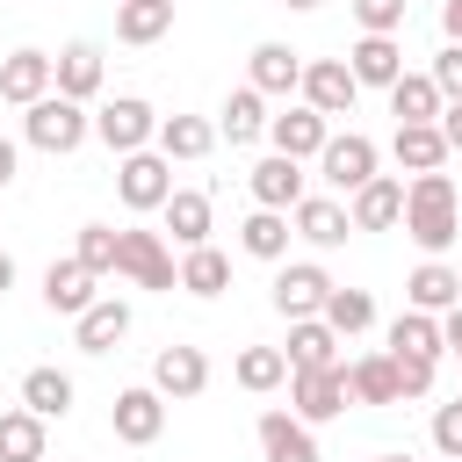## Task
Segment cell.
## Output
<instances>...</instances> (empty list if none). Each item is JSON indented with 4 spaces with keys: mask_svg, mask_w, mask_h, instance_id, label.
Here are the masks:
<instances>
[{
    "mask_svg": "<svg viewBox=\"0 0 462 462\" xmlns=\"http://www.w3.org/2000/svg\"><path fill=\"white\" fill-rule=\"evenodd\" d=\"M152 144H159L166 159H209V152H217V123H202V116H159Z\"/></svg>",
    "mask_w": 462,
    "mask_h": 462,
    "instance_id": "cell-28",
    "label": "cell"
},
{
    "mask_svg": "<svg viewBox=\"0 0 462 462\" xmlns=\"http://www.w3.org/2000/svg\"><path fill=\"white\" fill-rule=\"evenodd\" d=\"M260 462H318V440L296 411H260Z\"/></svg>",
    "mask_w": 462,
    "mask_h": 462,
    "instance_id": "cell-18",
    "label": "cell"
},
{
    "mask_svg": "<svg viewBox=\"0 0 462 462\" xmlns=\"http://www.w3.org/2000/svg\"><path fill=\"white\" fill-rule=\"evenodd\" d=\"M43 426L51 419H36L29 404L0 411V462H43Z\"/></svg>",
    "mask_w": 462,
    "mask_h": 462,
    "instance_id": "cell-35",
    "label": "cell"
},
{
    "mask_svg": "<svg viewBox=\"0 0 462 462\" xmlns=\"http://www.w3.org/2000/svg\"><path fill=\"white\" fill-rule=\"evenodd\" d=\"M455 361H462V354H455Z\"/></svg>",
    "mask_w": 462,
    "mask_h": 462,
    "instance_id": "cell-52",
    "label": "cell"
},
{
    "mask_svg": "<svg viewBox=\"0 0 462 462\" xmlns=\"http://www.w3.org/2000/svg\"><path fill=\"white\" fill-rule=\"evenodd\" d=\"M180 289H188V296H224V289H231V260H224L217 245H188V253H180Z\"/></svg>",
    "mask_w": 462,
    "mask_h": 462,
    "instance_id": "cell-36",
    "label": "cell"
},
{
    "mask_svg": "<svg viewBox=\"0 0 462 462\" xmlns=\"http://www.w3.org/2000/svg\"><path fill=\"white\" fill-rule=\"evenodd\" d=\"M433 87H440V101H462V43H440V58H433Z\"/></svg>",
    "mask_w": 462,
    "mask_h": 462,
    "instance_id": "cell-41",
    "label": "cell"
},
{
    "mask_svg": "<svg viewBox=\"0 0 462 462\" xmlns=\"http://www.w3.org/2000/svg\"><path fill=\"white\" fill-rule=\"evenodd\" d=\"M217 137H224V144L267 137V94H260V87H238V94L224 101V116H217Z\"/></svg>",
    "mask_w": 462,
    "mask_h": 462,
    "instance_id": "cell-31",
    "label": "cell"
},
{
    "mask_svg": "<svg viewBox=\"0 0 462 462\" xmlns=\"http://www.w3.org/2000/svg\"><path fill=\"white\" fill-rule=\"evenodd\" d=\"M404 238L426 253V260H440L455 238H462V188H455V173H411L404 180Z\"/></svg>",
    "mask_w": 462,
    "mask_h": 462,
    "instance_id": "cell-1",
    "label": "cell"
},
{
    "mask_svg": "<svg viewBox=\"0 0 462 462\" xmlns=\"http://www.w3.org/2000/svg\"><path fill=\"white\" fill-rule=\"evenodd\" d=\"M346 7H354L361 36H397L404 29V0H346Z\"/></svg>",
    "mask_w": 462,
    "mask_h": 462,
    "instance_id": "cell-40",
    "label": "cell"
},
{
    "mask_svg": "<svg viewBox=\"0 0 462 462\" xmlns=\"http://www.w3.org/2000/svg\"><path fill=\"white\" fill-rule=\"evenodd\" d=\"M440 137H448V152H462V101H440Z\"/></svg>",
    "mask_w": 462,
    "mask_h": 462,
    "instance_id": "cell-44",
    "label": "cell"
},
{
    "mask_svg": "<svg viewBox=\"0 0 462 462\" xmlns=\"http://www.w3.org/2000/svg\"><path fill=\"white\" fill-rule=\"evenodd\" d=\"M101 43H65L58 58H51V94H65V101H94L101 94Z\"/></svg>",
    "mask_w": 462,
    "mask_h": 462,
    "instance_id": "cell-13",
    "label": "cell"
},
{
    "mask_svg": "<svg viewBox=\"0 0 462 462\" xmlns=\"http://www.w3.org/2000/svg\"><path fill=\"white\" fill-rule=\"evenodd\" d=\"M325 137H332V123H325L310 101H296V108L267 116V144H274V152H289V159H318V152H325Z\"/></svg>",
    "mask_w": 462,
    "mask_h": 462,
    "instance_id": "cell-12",
    "label": "cell"
},
{
    "mask_svg": "<svg viewBox=\"0 0 462 462\" xmlns=\"http://www.w3.org/2000/svg\"><path fill=\"white\" fill-rule=\"evenodd\" d=\"M296 94L332 123V116H354V101H361V79L346 72V58H303V79H296Z\"/></svg>",
    "mask_w": 462,
    "mask_h": 462,
    "instance_id": "cell-6",
    "label": "cell"
},
{
    "mask_svg": "<svg viewBox=\"0 0 462 462\" xmlns=\"http://www.w3.org/2000/svg\"><path fill=\"white\" fill-rule=\"evenodd\" d=\"M116 195H123V209H159V202L173 195V159H166L159 144L123 152V159H116Z\"/></svg>",
    "mask_w": 462,
    "mask_h": 462,
    "instance_id": "cell-4",
    "label": "cell"
},
{
    "mask_svg": "<svg viewBox=\"0 0 462 462\" xmlns=\"http://www.w3.org/2000/svg\"><path fill=\"white\" fill-rule=\"evenodd\" d=\"M346 217H354V231H390V224L404 217V180H390V173L361 180V188L346 195Z\"/></svg>",
    "mask_w": 462,
    "mask_h": 462,
    "instance_id": "cell-16",
    "label": "cell"
},
{
    "mask_svg": "<svg viewBox=\"0 0 462 462\" xmlns=\"http://www.w3.org/2000/svg\"><path fill=\"white\" fill-rule=\"evenodd\" d=\"M22 404H29L36 419H65V411H72V375H65V368H29V375H22Z\"/></svg>",
    "mask_w": 462,
    "mask_h": 462,
    "instance_id": "cell-37",
    "label": "cell"
},
{
    "mask_svg": "<svg viewBox=\"0 0 462 462\" xmlns=\"http://www.w3.org/2000/svg\"><path fill=\"white\" fill-rule=\"evenodd\" d=\"M346 72H354L361 87H390V79L404 72V43H397V36H361V43L346 51Z\"/></svg>",
    "mask_w": 462,
    "mask_h": 462,
    "instance_id": "cell-27",
    "label": "cell"
},
{
    "mask_svg": "<svg viewBox=\"0 0 462 462\" xmlns=\"http://www.w3.org/2000/svg\"><path fill=\"white\" fill-rule=\"evenodd\" d=\"M346 397H354V404H404V390H397V361H390V354H361V361H346Z\"/></svg>",
    "mask_w": 462,
    "mask_h": 462,
    "instance_id": "cell-26",
    "label": "cell"
},
{
    "mask_svg": "<svg viewBox=\"0 0 462 462\" xmlns=\"http://www.w3.org/2000/svg\"><path fill=\"white\" fill-rule=\"evenodd\" d=\"M159 217H166V231H173L180 253H188V245H209V195H202V188H173V195L159 202Z\"/></svg>",
    "mask_w": 462,
    "mask_h": 462,
    "instance_id": "cell-25",
    "label": "cell"
},
{
    "mask_svg": "<svg viewBox=\"0 0 462 462\" xmlns=\"http://www.w3.org/2000/svg\"><path fill=\"white\" fill-rule=\"evenodd\" d=\"M440 462H462V455H440Z\"/></svg>",
    "mask_w": 462,
    "mask_h": 462,
    "instance_id": "cell-51",
    "label": "cell"
},
{
    "mask_svg": "<svg viewBox=\"0 0 462 462\" xmlns=\"http://www.w3.org/2000/svg\"><path fill=\"white\" fill-rule=\"evenodd\" d=\"M318 173H325V188L354 195L361 180H375V137H361V130H346V137H325V152H318Z\"/></svg>",
    "mask_w": 462,
    "mask_h": 462,
    "instance_id": "cell-11",
    "label": "cell"
},
{
    "mask_svg": "<svg viewBox=\"0 0 462 462\" xmlns=\"http://www.w3.org/2000/svg\"><path fill=\"white\" fill-rule=\"evenodd\" d=\"M383 94H390V116H397V123H433V116H440V87H433V72H397Z\"/></svg>",
    "mask_w": 462,
    "mask_h": 462,
    "instance_id": "cell-30",
    "label": "cell"
},
{
    "mask_svg": "<svg viewBox=\"0 0 462 462\" xmlns=\"http://www.w3.org/2000/svg\"><path fill=\"white\" fill-rule=\"evenodd\" d=\"M166 29H173V0H116V43L144 51V43H159Z\"/></svg>",
    "mask_w": 462,
    "mask_h": 462,
    "instance_id": "cell-23",
    "label": "cell"
},
{
    "mask_svg": "<svg viewBox=\"0 0 462 462\" xmlns=\"http://www.w3.org/2000/svg\"><path fill=\"white\" fill-rule=\"evenodd\" d=\"M130 332V303H116V296H94L79 318H72V339H79V354H116V339Z\"/></svg>",
    "mask_w": 462,
    "mask_h": 462,
    "instance_id": "cell-17",
    "label": "cell"
},
{
    "mask_svg": "<svg viewBox=\"0 0 462 462\" xmlns=\"http://www.w3.org/2000/svg\"><path fill=\"white\" fill-rule=\"evenodd\" d=\"M43 94H51V51H7V65H0V101L29 108V101H43Z\"/></svg>",
    "mask_w": 462,
    "mask_h": 462,
    "instance_id": "cell-20",
    "label": "cell"
},
{
    "mask_svg": "<svg viewBox=\"0 0 462 462\" xmlns=\"http://www.w3.org/2000/svg\"><path fill=\"white\" fill-rule=\"evenodd\" d=\"M375 462H411V455H375Z\"/></svg>",
    "mask_w": 462,
    "mask_h": 462,
    "instance_id": "cell-50",
    "label": "cell"
},
{
    "mask_svg": "<svg viewBox=\"0 0 462 462\" xmlns=\"http://www.w3.org/2000/svg\"><path fill=\"white\" fill-rule=\"evenodd\" d=\"M383 354H411V361H440V318L433 310H397V325H390V346Z\"/></svg>",
    "mask_w": 462,
    "mask_h": 462,
    "instance_id": "cell-32",
    "label": "cell"
},
{
    "mask_svg": "<svg viewBox=\"0 0 462 462\" xmlns=\"http://www.w3.org/2000/svg\"><path fill=\"white\" fill-rule=\"evenodd\" d=\"M433 448H440V455H462V397L433 411Z\"/></svg>",
    "mask_w": 462,
    "mask_h": 462,
    "instance_id": "cell-42",
    "label": "cell"
},
{
    "mask_svg": "<svg viewBox=\"0 0 462 462\" xmlns=\"http://www.w3.org/2000/svg\"><path fill=\"white\" fill-rule=\"evenodd\" d=\"M274 310L282 318H318L325 310V296H332V274L318 267V260H274Z\"/></svg>",
    "mask_w": 462,
    "mask_h": 462,
    "instance_id": "cell-8",
    "label": "cell"
},
{
    "mask_svg": "<svg viewBox=\"0 0 462 462\" xmlns=\"http://www.w3.org/2000/svg\"><path fill=\"white\" fill-rule=\"evenodd\" d=\"M318 318H325L339 339H354V332H368V325H375V296H368V289H339V282H332V296H325V310H318Z\"/></svg>",
    "mask_w": 462,
    "mask_h": 462,
    "instance_id": "cell-38",
    "label": "cell"
},
{
    "mask_svg": "<svg viewBox=\"0 0 462 462\" xmlns=\"http://www.w3.org/2000/svg\"><path fill=\"white\" fill-rule=\"evenodd\" d=\"M152 130H159V116H152V101H137V94H116V101L94 108V137H101L116 159H123V152H144Z\"/></svg>",
    "mask_w": 462,
    "mask_h": 462,
    "instance_id": "cell-7",
    "label": "cell"
},
{
    "mask_svg": "<svg viewBox=\"0 0 462 462\" xmlns=\"http://www.w3.org/2000/svg\"><path fill=\"white\" fill-rule=\"evenodd\" d=\"M152 390L166 397V404H188V397H202L209 390V354L202 346H159V361H152Z\"/></svg>",
    "mask_w": 462,
    "mask_h": 462,
    "instance_id": "cell-10",
    "label": "cell"
},
{
    "mask_svg": "<svg viewBox=\"0 0 462 462\" xmlns=\"http://www.w3.org/2000/svg\"><path fill=\"white\" fill-rule=\"evenodd\" d=\"M289 209H253L245 224H238V245L253 253V260H289Z\"/></svg>",
    "mask_w": 462,
    "mask_h": 462,
    "instance_id": "cell-33",
    "label": "cell"
},
{
    "mask_svg": "<svg viewBox=\"0 0 462 462\" xmlns=\"http://www.w3.org/2000/svg\"><path fill=\"white\" fill-rule=\"evenodd\" d=\"M296 79H303V51H289V43H253L245 87H260V94H296Z\"/></svg>",
    "mask_w": 462,
    "mask_h": 462,
    "instance_id": "cell-19",
    "label": "cell"
},
{
    "mask_svg": "<svg viewBox=\"0 0 462 462\" xmlns=\"http://www.w3.org/2000/svg\"><path fill=\"white\" fill-rule=\"evenodd\" d=\"M390 152H397V166H404V173H433V166H448V159H455V152H448V137H440V123H397Z\"/></svg>",
    "mask_w": 462,
    "mask_h": 462,
    "instance_id": "cell-24",
    "label": "cell"
},
{
    "mask_svg": "<svg viewBox=\"0 0 462 462\" xmlns=\"http://www.w3.org/2000/svg\"><path fill=\"white\" fill-rule=\"evenodd\" d=\"M94 282H101V274H87V267L65 253V260H51V267H43V303H51L58 318H79V310L94 303Z\"/></svg>",
    "mask_w": 462,
    "mask_h": 462,
    "instance_id": "cell-21",
    "label": "cell"
},
{
    "mask_svg": "<svg viewBox=\"0 0 462 462\" xmlns=\"http://www.w3.org/2000/svg\"><path fill=\"white\" fill-rule=\"evenodd\" d=\"M440 346H448V354H462V303H455V310H440Z\"/></svg>",
    "mask_w": 462,
    "mask_h": 462,
    "instance_id": "cell-45",
    "label": "cell"
},
{
    "mask_svg": "<svg viewBox=\"0 0 462 462\" xmlns=\"http://www.w3.org/2000/svg\"><path fill=\"white\" fill-rule=\"evenodd\" d=\"M72 260H79L87 274H116V231H108V224H79V245H72Z\"/></svg>",
    "mask_w": 462,
    "mask_h": 462,
    "instance_id": "cell-39",
    "label": "cell"
},
{
    "mask_svg": "<svg viewBox=\"0 0 462 462\" xmlns=\"http://www.w3.org/2000/svg\"><path fill=\"white\" fill-rule=\"evenodd\" d=\"M14 166H22V152H14L7 137H0V188H14Z\"/></svg>",
    "mask_w": 462,
    "mask_h": 462,
    "instance_id": "cell-47",
    "label": "cell"
},
{
    "mask_svg": "<svg viewBox=\"0 0 462 462\" xmlns=\"http://www.w3.org/2000/svg\"><path fill=\"white\" fill-rule=\"evenodd\" d=\"M440 29H448V43H462V0H440Z\"/></svg>",
    "mask_w": 462,
    "mask_h": 462,
    "instance_id": "cell-46",
    "label": "cell"
},
{
    "mask_svg": "<svg viewBox=\"0 0 462 462\" xmlns=\"http://www.w3.org/2000/svg\"><path fill=\"white\" fill-rule=\"evenodd\" d=\"M282 7H296V14H310V7H325V0H282Z\"/></svg>",
    "mask_w": 462,
    "mask_h": 462,
    "instance_id": "cell-49",
    "label": "cell"
},
{
    "mask_svg": "<svg viewBox=\"0 0 462 462\" xmlns=\"http://www.w3.org/2000/svg\"><path fill=\"white\" fill-rule=\"evenodd\" d=\"M245 188H253V202H260V209H296V202H303V159L267 152V159L245 173Z\"/></svg>",
    "mask_w": 462,
    "mask_h": 462,
    "instance_id": "cell-14",
    "label": "cell"
},
{
    "mask_svg": "<svg viewBox=\"0 0 462 462\" xmlns=\"http://www.w3.org/2000/svg\"><path fill=\"white\" fill-rule=\"evenodd\" d=\"M22 137H29L36 152H51V159H65V152H79V144L94 137V116H87V101H65V94H43V101H29V108H22Z\"/></svg>",
    "mask_w": 462,
    "mask_h": 462,
    "instance_id": "cell-2",
    "label": "cell"
},
{
    "mask_svg": "<svg viewBox=\"0 0 462 462\" xmlns=\"http://www.w3.org/2000/svg\"><path fill=\"white\" fill-rule=\"evenodd\" d=\"M116 274H130L137 289H159V296L180 289V267H173L159 231H116Z\"/></svg>",
    "mask_w": 462,
    "mask_h": 462,
    "instance_id": "cell-5",
    "label": "cell"
},
{
    "mask_svg": "<svg viewBox=\"0 0 462 462\" xmlns=\"http://www.w3.org/2000/svg\"><path fill=\"white\" fill-rule=\"evenodd\" d=\"M289 231H296V238H310L318 253H332V245H346L354 217H346V202H332V195H303V202L289 209Z\"/></svg>",
    "mask_w": 462,
    "mask_h": 462,
    "instance_id": "cell-15",
    "label": "cell"
},
{
    "mask_svg": "<svg viewBox=\"0 0 462 462\" xmlns=\"http://www.w3.org/2000/svg\"><path fill=\"white\" fill-rule=\"evenodd\" d=\"M404 303L440 318V310H455V303H462V274H455L448 260H419V267H411V282H404Z\"/></svg>",
    "mask_w": 462,
    "mask_h": 462,
    "instance_id": "cell-22",
    "label": "cell"
},
{
    "mask_svg": "<svg viewBox=\"0 0 462 462\" xmlns=\"http://www.w3.org/2000/svg\"><path fill=\"white\" fill-rule=\"evenodd\" d=\"M289 368H332L339 361V332L325 318H289Z\"/></svg>",
    "mask_w": 462,
    "mask_h": 462,
    "instance_id": "cell-29",
    "label": "cell"
},
{
    "mask_svg": "<svg viewBox=\"0 0 462 462\" xmlns=\"http://www.w3.org/2000/svg\"><path fill=\"white\" fill-rule=\"evenodd\" d=\"M390 361H397V390L404 397H426L433 390V361H411V354H390Z\"/></svg>",
    "mask_w": 462,
    "mask_h": 462,
    "instance_id": "cell-43",
    "label": "cell"
},
{
    "mask_svg": "<svg viewBox=\"0 0 462 462\" xmlns=\"http://www.w3.org/2000/svg\"><path fill=\"white\" fill-rule=\"evenodd\" d=\"M108 433H116L123 448H152V440L166 433V397H159L152 383L116 390V404H108Z\"/></svg>",
    "mask_w": 462,
    "mask_h": 462,
    "instance_id": "cell-9",
    "label": "cell"
},
{
    "mask_svg": "<svg viewBox=\"0 0 462 462\" xmlns=\"http://www.w3.org/2000/svg\"><path fill=\"white\" fill-rule=\"evenodd\" d=\"M14 289V253H0V296Z\"/></svg>",
    "mask_w": 462,
    "mask_h": 462,
    "instance_id": "cell-48",
    "label": "cell"
},
{
    "mask_svg": "<svg viewBox=\"0 0 462 462\" xmlns=\"http://www.w3.org/2000/svg\"><path fill=\"white\" fill-rule=\"evenodd\" d=\"M354 397H346V361H332V368H289V411L303 419V426H325V419H339Z\"/></svg>",
    "mask_w": 462,
    "mask_h": 462,
    "instance_id": "cell-3",
    "label": "cell"
},
{
    "mask_svg": "<svg viewBox=\"0 0 462 462\" xmlns=\"http://www.w3.org/2000/svg\"><path fill=\"white\" fill-rule=\"evenodd\" d=\"M231 375H238V390L267 397V390H282V383H289V354H282V346H238Z\"/></svg>",
    "mask_w": 462,
    "mask_h": 462,
    "instance_id": "cell-34",
    "label": "cell"
}]
</instances>
